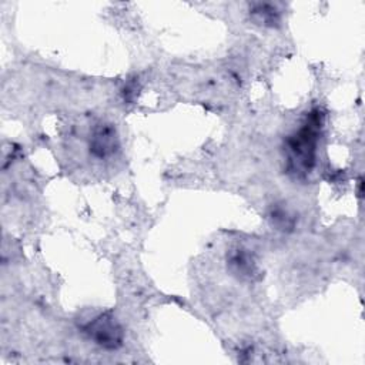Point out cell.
<instances>
[{
	"mask_svg": "<svg viewBox=\"0 0 365 365\" xmlns=\"http://www.w3.org/2000/svg\"><path fill=\"white\" fill-rule=\"evenodd\" d=\"M319 128L321 115L318 113H311L302 127H299L298 131L287 140L291 171L297 174H307L315 165Z\"/></svg>",
	"mask_w": 365,
	"mask_h": 365,
	"instance_id": "obj_1",
	"label": "cell"
},
{
	"mask_svg": "<svg viewBox=\"0 0 365 365\" xmlns=\"http://www.w3.org/2000/svg\"><path fill=\"white\" fill-rule=\"evenodd\" d=\"M84 332L100 346L115 349L123 344V329L114 317L101 314L84 325Z\"/></svg>",
	"mask_w": 365,
	"mask_h": 365,
	"instance_id": "obj_2",
	"label": "cell"
},
{
	"mask_svg": "<svg viewBox=\"0 0 365 365\" xmlns=\"http://www.w3.org/2000/svg\"><path fill=\"white\" fill-rule=\"evenodd\" d=\"M118 145L115 130L111 124H98L90 137V153L97 158L111 155Z\"/></svg>",
	"mask_w": 365,
	"mask_h": 365,
	"instance_id": "obj_3",
	"label": "cell"
},
{
	"mask_svg": "<svg viewBox=\"0 0 365 365\" xmlns=\"http://www.w3.org/2000/svg\"><path fill=\"white\" fill-rule=\"evenodd\" d=\"M232 269L235 274H240L241 277H251V274H254V261L252 258H250V255L247 252H237L231 261H230Z\"/></svg>",
	"mask_w": 365,
	"mask_h": 365,
	"instance_id": "obj_4",
	"label": "cell"
},
{
	"mask_svg": "<svg viewBox=\"0 0 365 365\" xmlns=\"http://www.w3.org/2000/svg\"><path fill=\"white\" fill-rule=\"evenodd\" d=\"M255 16L258 17V21H262L264 24H272L277 21V11L269 4H259V9L255 10Z\"/></svg>",
	"mask_w": 365,
	"mask_h": 365,
	"instance_id": "obj_5",
	"label": "cell"
}]
</instances>
